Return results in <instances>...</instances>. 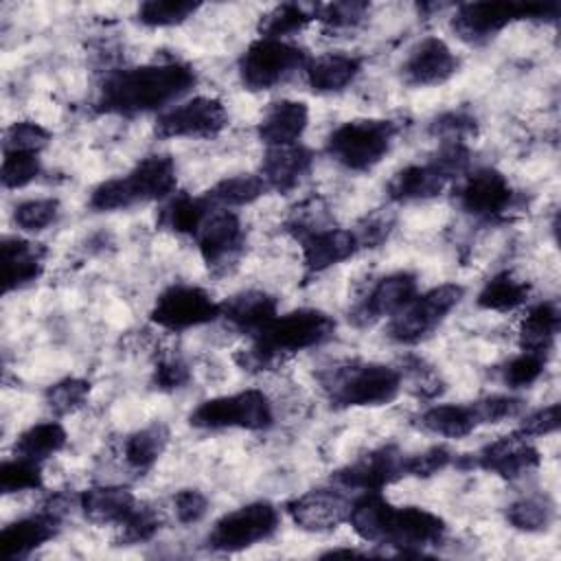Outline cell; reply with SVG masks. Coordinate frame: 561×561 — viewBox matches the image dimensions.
Wrapping results in <instances>:
<instances>
[{
	"instance_id": "obj_56",
	"label": "cell",
	"mask_w": 561,
	"mask_h": 561,
	"mask_svg": "<svg viewBox=\"0 0 561 561\" xmlns=\"http://www.w3.org/2000/svg\"><path fill=\"white\" fill-rule=\"evenodd\" d=\"M557 430H559V403H550L546 408H537L528 412L526 416H522V423L517 427V432L524 434L526 438L548 436Z\"/></svg>"
},
{
	"instance_id": "obj_12",
	"label": "cell",
	"mask_w": 561,
	"mask_h": 561,
	"mask_svg": "<svg viewBox=\"0 0 561 561\" xmlns=\"http://www.w3.org/2000/svg\"><path fill=\"white\" fill-rule=\"evenodd\" d=\"M278 508L272 502L259 500L224 513L206 535V548L213 552H241L278 530Z\"/></svg>"
},
{
	"instance_id": "obj_32",
	"label": "cell",
	"mask_w": 561,
	"mask_h": 561,
	"mask_svg": "<svg viewBox=\"0 0 561 561\" xmlns=\"http://www.w3.org/2000/svg\"><path fill=\"white\" fill-rule=\"evenodd\" d=\"M215 206L206 199V195H171L167 199V204L160 208L158 215V226L175 232V234H197V230L202 228V224L206 221V217L210 215Z\"/></svg>"
},
{
	"instance_id": "obj_36",
	"label": "cell",
	"mask_w": 561,
	"mask_h": 561,
	"mask_svg": "<svg viewBox=\"0 0 561 561\" xmlns=\"http://www.w3.org/2000/svg\"><path fill=\"white\" fill-rule=\"evenodd\" d=\"M267 193V184L259 173H237L213 184L204 195L215 208H237L256 202Z\"/></svg>"
},
{
	"instance_id": "obj_1",
	"label": "cell",
	"mask_w": 561,
	"mask_h": 561,
	"mask_svg": "<svg viewBox=\"0 0 561 561\" xmlns=\"http://www.w3.org/2000/svg\"><path fill=\"white\" fill-rule=\"evenodd\" d=\"M197 81L191 64L171 59L112 70L99 88L94 107L103 114L138 116L180 101Z\"/></svg>"
},
{
	"instance_id": "obj_5",
	"label": "cell",
	"mask_w": 561,
	"mask_h": 561,
	"mask_svg": "<svg viewBox=\"0 0 561 561\" xmlns=\"http://www.w3.org/2000/svg\"><path fill=\"white\" fill-rule=\"evenodd\" d=\"M331 408H379L392 403L403 379L399 368L379 362H344L318 375Z\"/></svg>"
},
{
	"instance_id": "obj_13",
	"label": "cell",
	"mask_w": 561,
	"mask_h": 561,
	"mask_svg": "<svg viewBox=\"0 0 561 561\" xmlns=\"http://www.w3.org/2000/svg\"><path fill=\"white\" fill-rule=\"evenodd\" d=\"M456 197L458 206L478 221H502L517 204L513 184L493 167L469 169L460 178Z\"/></svg>"
},
{
	"instance_id": "obj_4",
	"label": "cell",
	"mask_w": 561,
	"mask_h": 561,
	"mask_svg": "<svg viewBox=\"0 0 561 561\" xmlns=\"http://www.w3.org/2000/svg\"><path fill=\"white\" fill-rule=\"evenodd\" d=\"M175 162L167 153H151L138 160L125 175L103 180L90 193V208L96 213L125 210L138 204L164 202L175 193Z\"/></svg>"
},
{
	"instance_id": "obj_24",
	"label": "cell",
	"mask_w": 561,
	"mask_h": 561,
	"mask_svg": "<svg viewBox=\"0 0 561 561\" xmlns=\"http://www.w3.org/2000/svg\"><path fill=\"white\" fill-rule=\"evenodd\" d=\"M59 526H61V519L53 517L42 508L33 515H26L7 524L0 533L2 559L7 561L26 559L31 552H35L46 541H50L59 533Z\"/></svg>"
},
{
	"instance_id": "obj_19",
	"label": "cell",
	"mask_w": 561,
	"mask_h": 561,
	"mask_svg": "<svg viewBox=\"0 0 561 561\" xmlns=\"http://www.w3.org/2000/svg\"><path fill=\"white\" fill-rule=\"evenodd\" d=\"M285 511L300 530L331 533L348 519L351 500L333 486H320L291 497Z\"/></svg>"
},
{
	"instance_id": "obj_8",
	"label": "cell",
	"mask_w": 561,
	"mask_h": 561,
	"mask_svg": "<svg viewBox=\"0 0 561 561\" xmlns=\"http://www.w3.org/2000/svg\"><path fill=\"white\" fill-rule=\"evenodd\" d=\"M559 2H467L451 18V31L469 46H480L519 20L554 22Z\"/></svg>"
},
{
	"instance_id": "obj_34",
	"label": "cell",
	"mask_w": 561,
	"mask_h": 561,
	"mask_svg": "<svg viewBox=\"0 0 561 561\" xmlns=\"http://www.w3.org/2000/svg\"><path fill=\"white\" fill-rule=\"evenodd\" d=\"M530 291H533V287L528 280H524L506 270V272L491 276L482 285V289L478 291L476 305L484 311L506 313V311L522 307L530 298Z\"/></svg>"
},
{
	"instance_id": "obj_6",
	"label": "cell",
	"mask_w": 561,
	"mask_h": 561,
	"mask_svg": "<svg viewBox=\"0 0 561 561\" xmlns=\"http://www.w3.org/2000/svg\"><path fill=\"white\" fill-rule=\"evenodd\" d=\"M471 167V151L462 142H440L427 162H414L399 169L386 186L394 204L425 202L440 195L449 182L460 180Z\"/></svg>"
},
{
	"instance_id": "obj_16",
	"label": "cell",
	"mask_w": 561,
	"mask_h": 561,
	"mask_svg": "<svg viewBox=\"0 0 561 561\" xmlns=\"http://www.w3.org/2000/svg\"><path fill=\"white\" fill-rule=\"evenodd\" d=\"M403 462L405 454L397 445H381L335 469L331 482L351 491L381 493L386 486L405 478Z\"/></svg>"
},
{
	"instance_id": "obj_29",
	"label": "cell",
	"mask_w": 561,
	"mask_h": 561,
	"mask_svg": "<svg viewBox=\"0 0 561 561\" xmlns=\"http://www.w3.org/2000/svg\"><path fill=\"white\" fill-rule=\"evenodd\" d=\"M77 504L88 522L96 526H118L134 511L138 500L125 486H90L79 493Z\"/></svg>"
},
{
	"instance_id": "obj_21",
	"label": "cell",
	"mask_w": 561,
	"mask_h": 561,
	"mask_svg": "<svg viewBox=\"0 0 561 561\" xmlns=\"http://www.w3.org/2000/svg\"><path fill=\"white\" fill-rule=\"evenodd\" d=\"M460 68V59L440 37L416 42L401 64V79L412 88H436L447 83Z\"/></svg>"
},
{
	"instance_id": "obj_45",
	"label": "cell",
	"mask_w": 561,
	"mask_h": 561,
	"mask_svg": "<svg viewBox=\"0 0 561 561\" xmlns=\"http://www.w3.org/2000/svg\"><path fill=\"white\" fill-rule=\"evenodd\" d=\"M2 167H0V180L2 186L13 191L31 184L42 173V160L39 153L28 151H2Z\"/></svg>"
},
{
	"instance_id": "obj_33",
	"label": "cell",
	"mask_w": 561,
	"mask_h": 561,
	"mask_svg": "<svg viewBox=\"0 0 561 561\" xmlns=\"http://www.w3.org/2000/svg\"><path fill=\"white\" fill-rule=\"evenodd\" d=\"M171 432L164 423H149L136 432H131L123 443V458L134 471H149L169 445Z\"/></svg>"
},
{
	"instance_id": "obj_14",
	"label": "cell",
	"mask_w": 561,
	"mask_h": 561,
	"mask_svg": "<svg viewBox=\"0 0 561 561\" xmlns=\"http://www.w3.org/2000/svg\"><path fill=\"white\" fill-rule=\"evenodd\" d=\"M149 318L160 329L180 333L215 322L219 318V302L204 287L178 283L158 294Z\"/></svg>"
},
{
	"instance_id": "obj_43",
	"label": "cell",
	"mask_w": 561,
	"mask_h": 561,
	"mask_svg": "<svg viewBox=\"0 0 561 561\" xmlns=\"http://www.w3.org/2000/svg\"><path fill=\"white\" fill-rule=\"evenodd\" d=\"M550 355L537 351H522L519 355L511 357L502 368L500 377L502 383L508 388H530L546 370Z\"/></svg>"
},
{
	"instance_id": "obj_39",
	"label": "cell",
	"mask_w": 561,
	"mask_h": 561,
	"mask_svg": "<svg viewBox=\"0 0 561 561\" xmlns=\"http://www.w3.org/2000/svg\"><path fill=\"white\" fill-rule=\"evenodd\" d=\"M164 524L162 511L147 502H138L134 511L118 524L116 546H138L151 541Z\"/></svg>"
},
{
	"instance_id": "obj_55",
	"label": "cell",
	"mask_w": 561,
	"mask_h": 561,
	"mask_svg": "<svg viewBox=\"0 0 561 561\" xmlns=\"http://www.w3.org/2000/svg\"><path fill=\"white\" fill-rule=\"evenodd\" d=\"M173 511L180 524H197L208 513V497L197 489H180L173 495Z\"/></svg>"
},
{
	"instance_id": "obj_15",
	"label": "cell",
	"mask_w": 561,
	"mask_h": 561,
	"mask_svg": "<svg viewBox=\"0 0 561 561\" xmlns=\"http://www.w3.org/2000/svg\"><path fill=\"white\" fill-rule=\"evenodd\" d=\"M228 125L226 105L215 96H193L164 110L153 125L162 140L171 138H215Z\"/></svg>"
},
{
	"instance_id": "obj_22",
	"label": "cell",
	"mask_w": 561,
	"mask_h": 561,
	"mask_svg": "<svg viewBox=\"0 0 561 561\" xmlns=\"http://www.w3.org/2000/svg\"><path fill=\"white\" fill-rule=\"evenodd\" d=\"M313 167V151L300 142L283 145V147H267L259 175L267 184V191L276 193H291L298 184L309 175Z\"/></svg>"
},
{
	"instance_id": "obj_53",
	"label": "cell",
	"mask_w": 561,
	"mask_h": 561,
	"mask_svg": "<svg viewBox=\"0 0 561 561\" xmlns=\"http://www.w3.org/2000/svg\"><path fill=\"white\" fill-rule=\"evenodd\" d=\"M324 206L320 199H307L300 206H296L291 210V215L285 221V228L300 241L305 237H309L311 232H318L322 228H327V219H324Z\"/></svg>"
},
{
	"instance_id": "obj_54",
	"label": "cell",
	"mask_w": 561,
	"mask_h": 561,
	"mask_svg": "<svg viewBox=\"0 0 561 561\" xmlns=\"http://www.w3.org/2000/svg\"><path fill=\"white\" fill-rule=\"evenodd\" d=\"M191 381V368L188 364L178 357V355H169L162 357L151 375V386L160 392H175L182 390L186 383Z\"/></svg>"
},
{
	"instance_id": "obj_17",
	"label": "cell",
	"mask_w": 561,
	"mask_h": 561,
	"mask_svg": "<svg viewBox=\"0 0 561 561\" xmlns=\"http://www.w3.org/2000/svg\"><path fill=\"white\" fill-rule=\"evenodd\" d=\"M195 241L206 267L215 274H221L237 265L245 248V230L234 210L213 208L197 230Z\"/></svg>"
},
{
	"instance_id": "obj_9",
	"label": "cell",
	"mask_w": 561,
	"mask_h": 561,
	"mask_svg": "<svg viewBox=\"0 0 561 561\" xmlns=\"http://www.w3.org/2000/svg\"><path fill=\"white\" fill-rule=\"evenodd\" d=\"M188 425L197 430H248L265 432L274 425L272 401L263 390L248 388L202 401L188 414Z\"/></svg>"
},
{
	"instance_id": "obj_49",
	"label": "cell",
	"mask_w": 561,
	"mask_h": 561,
	"mask_svg": "<svg viewBox=\"0 0 561 561\" xmlns=\"http://www.w3.org/2000/svg\"><path fill=\"white\" fill-rule=\"evenodd\" d=\"M399 373L401 379H408L410 390L421 399H436L445 390V383L436 368L421 357H405L403 368H399Z\"/></svg>"
},
{
	"instance_id": "obj_41",
	"label": "cell",
	"mask_w": 561,
	"mask_h": 561,
	"mask_svg": "<svg viewBox=\"0 0 561 561\" xmlns=\"http://www.w3.org/2000/svg\"><path fill=\"white\" fill-rule=\"evenodd\" d=\"M92 383L83 377H64L55 383H50L44 392V403L46 408L57 414L66 416L77 410H81L90 397Z\"/></svg>"
},
{
	"instance_id": "obj_31",
	"label": "cell",
	"mask_w": 561,
	"mask_h": 561,
	"mask_svg": "<svg viewBox=\"0 0 561 561\" xmlns=\"http://www.w3.org/2000/svg\"><path fill=\"white\" fill-rule=\"evenodd\" d=\"M478 425L471 403H436L419 414V427L443 438H465Z\"/></svg>"
},
{
	"instance_id": "obj_37",
	"label": "cell",
	"mask_w": 561,
	"mask_h": 561,
	"mask_svg": "<svg viewBox=\"0 0 561 561\" xmlns=\"http://www.w3.org/2000/svg\"><path fill=\"white\" fill-rule=\"evenodd\" d=\"M318 15V4H300V2H280L272 7L259 20V37L283 39L302 31Z\"/></svg>"
},
{
	"instance_id": "obj_38",
	"label": "cell",
	"mask_w": 561,
	"mask_h": 561,
	"mask_svg": "<svg viewBox=\"0 0 561 561\" xmlns=\"http://www.w3.org/2000/svg\"><path fill=\"white\" fill-rule=\"evenodd\" d=\"M554 502L543 495H526L506 506V522L522 533H543L554 522Z\"/></svg>"
},
{
	"instance_id": "obj_50",
	"label": "cell",
	"mask_w": 561,
	"mask_h": 561,
	"mask_svg": "<svg viewBox=\"0 0 561 561\" xmlns=\"http://www.w3.org/2000/svg\"><path fill=\"white\" fill-rule=\"evenodd\" d=\"M50 142V131L33 121H15L4 129L2 151L39 153Z\"/></svg>"
},
{
	"instance_id": "obj_42",
	"label": "cell",
	"mask_w": 561,
	"mask_h": 561,
	"mask_svg": "<svg viewBox=\"0 0 561 561\" xmlns=\"http://www.w3.org/2000/svg\"><path fill=\"white\" fill-rule=\"evenodd\" d=\"M42 462L13 456L0 465V491L4 495L42 489Z\"/></svg>"
},
{
	"instance_id": "obj_28",
	"label": "cell",
	"mask_w": 561,
	"mask_h": 561,
	"mask_svg": "<svg viewBox=\"0 0 561 561\" xmlns=\"http://www.w3.org/2000/svg\"><path fill=\"white\" fill-rule=\"evenodd\" d=\"M362 72V59L348 53H324L305 66L307 85L316 94H335L346 90Z\"/></svg>"
},
{
	"instance_id": "obj_3",
	"label": "cell",
	"mask_w": 561,
	"mask_h": 561,
	"mask_svg": "<svg viewBox=\"0 0 561 561\" xmlns=\"http://www.w3.org/2000/svg\"><path fill=\"white\" fill-rule=\"evenodd\" d=\"M335 333V320L320 309H294L276 316L250 337V346L234 355V362L250 373L272 370L294 353L324 344Z\"/></svg>"
},
{
	"instance_id": "obj_26",
	"label": "cell",
	"mask_w": 561,
	"mask_h": 561,
	"mask_svg": "<svg viewBox=\"0 0 561 561\" xmlns=\"http://www.w3.org/2000/svg\"><path fill=\"white\" fill-rule=\"evenodd\" d=\"M309 125V107L302 101H274L261 116L256 134L267 147L296 145Z\"/></svg>"
},
{
	"instance_id": "obj_46",
	"label": "cell",
	"mask_w": 561,
	"mask_h": 561,
	"mask_svg": "<svg viewBox=\"0 0 561 561\" xmlns=\"http://www.w3.org/2000/svg\"><path fill=\"white\" fill-rule=\"evenodd\" d=\"M368 11H370V4L362 0L329 2V4H318L316 20H320L322 26L329 31H351L366 20Z\"/></svg>"
},
{
	"instance_id": "obj_44",
	"label": "cell",
	"mask_w": 561,
	"mask_h": 561,
	"mask_svg": "<svg viewBox=\"0 0 561 561\" xmlns=\"http://www.w3.org/2000/svg\"><path fill=\"white\" fill-rule=\"evenodd\" d=\"M61 206L55 197L24 199L13 208V224L24 232H42L59 219Z\"/></svg>"
},
{
	"instance_id": "obj_18",
	"label": "cell",
	"mask_w": 561,
	"mask_h": 561,
	"mask_svg": "<svg viewBox=\"0 0 561 561\" xmlns=\"http://www.w3.org/2000/svg\"><path fill=\"white\" fill-rule=\"evenodd\" d=\"M419 296V280L412 272H392L379 278L370 291L348 311L355 327H370L381 318H392L403 311Z\"/></svg>"
},
{
	"instance_id": "obj_40",
	"label": "cell",
	"mask_w": 561,
	"mask_h": 561,
	"mask_svg": "<svg viewBox=\"0 0 561 561\" xmlns=\"http://www.w3.org/2000/svg\"><path fill=\"white\" fill-rule=\"evenodd\" d=\"M199 9V2L191 0H147L138 7V22L149 28L178 26L193 18Z\"/></svg>"
},
{
	"instance_id": "obj_11",
	"label": "cell",
	"mask_w": 561,
	"mask_h": 561,
	"mask_svg": "<svg viewBox=\"0 0 561 561\" xmlns=\"http://www.w3.org/2000/svg\"><path fill=\"white\" fill-rule=\"evenodd\" d=\"M307 53L285 39L259 37L239 57V79L245 90L263 92L289 79L296 70H305Z\"/></svg>"
},
{
	"instance_id": "obj_2",
	"label": "cell",
	"mask_w": 561,
	"mask_h": 561,
	"mask_svg": "<svg viewBox=\"0 0 561 561\" xmlns=\"http://www.w3.org/2000/svg\"><path fill=\"white\" fill-rule=\"evenodd\" d=\"M346 522L366 543L390 546L399 554H423L447 537L443 517L421 506H394L381 493H362L351 502Z\"/></svg>"
},
{
	"instance_id": "obj_20",
	"label": "cell",
	"mask_w": 561,
	"mask_h": 561,
	"mask_svg": "<svg viewBox=\"0 0 561 561\" xmlns=\"http://www.w3.org/2000/svg\"><path fill=\"white\" fill-rule=\"evenodd\" d=\"M539 465V449L530 443V438H526L517 430L506 436H500L497 440L484 445L478 454L471 456V467H478L504 480H517L535 471Z\"/></svg>"
},
{
	"instance_id": "obj_23",
	"label": "cell",
	"mask_w": 561,
	"mask_h": 561,
	"mask_svg": "<svg viewBox=\"0 0 561 561\" xmlns=\"http://www.w3.org/2000/svg\"><path fill=\"white\" fill-rule=\"evenodd\" d=\"M278 316L276 298L263 289H243L219 302V318L248 337L256 335Z\"/></svg>"
},
{
	"instance_id": "obj_52",
	"label": "cell",
	"mask_w": 561,
	"mask_h": 561,
	"mask_svg": "<svg viewBox=\"0 0 561 561\" xmlns=\"http://www.w3.org/2000/svg\"><path fill=\"white\" fill-rule=\"evenodd\" d=\"M454 462V454L445 445H432L419 454H405V478H432Z\"/></svg>"
},
{
	"instance_id": "obj_27",
	"label": "cell",
	"mask_w": 561,
	"mask_h": 561,
	"mask_svg": "<svg viewBox=\"0 0 561 561\" xmlns=\"http://www.w3.org/2000/svg\"><path fill=\"white\" fill-rule=\"evenodd\" d=\"M0 254L4 267V291L26 287L44 272L46 248L42 243L22 237H4L0 243Z\"/></svg>"
},
{
	"instance_id": "obj_25",
	"label": "cell",
	"mask_w": 561,
	"mask_h": 561,
	"mask_svg": "<svg viewBox=\"0 0 561 561\" xmlns=\"http://www.w3.org/2000/svg\"><path fill=\"white\" fill-rule=\"evenodd\" d=\"M300 248L307 274H320L333 265H340L355 256L359 250L353 230L331 226L300 239Z\"/></svg>"
},
{
	"instance_id": "obj_7",
	"label": "cell",
	"mask_w": 561,
	"mask_h": 561,
	"mask_svg": "<svg viewBox=\"0 0 561 561\" xmlns=\"http://www.w3.org/2000/svg\"><path fill=\"white\" fill-rule=\"evenodd\" d=\"M397 134L399 127L390 118H353L327 136L324 151L342 169L366 173L390 153Z\"/></svg>"
},
{
	"instance_id": "obj_10",
	"label": "cell",
	"mask_w": 561,
	"mask_h": 561,
	"mask_svg": "<svg viewBox=\"0 0 561 561\" xmlns=\"http://www.w3.org/2000/svg\"><path fill=\"white\" fill-rule=\"evenodd\" d=\"M462 296L465 287L456 283H443L419 294L403 311L392 316L388 337L401 346H414L427 340L460 305Z\"/></svg>"
},
{
	"instance_id": "obj_51",
	"label": "cell",
	"mask_w": 561,
	"mask_h": 561,
	"mask_svg": "<svg viewBox=\"0 0 561 561\" xmlns=\"http://www.w3.org/2000/svg\"><path fill=\"white\" fill-rule=\"evenodd\" d=\"M480 425H495L508 419H517L524 412V401L513 394H486L471 401Z\"/></svg>"
},
{
	"instance_id": "obj_30",
	"label": "cell",
	"mask_w": 561,
	"mask_h": 561,
	"mask_svg": "<svg viewBox=\"0 0 561 561\" xmlns=\"http://www.w3.org/2000/svg\"><path fill=\"white\" fill-rule=\"evenodd\" d=\"M561 327V313L554 300L537 302L528 309L519 324V346L522 351H537V353H552L554 337Z\"/></svg>"
},
{
	"instance_id": "obj_35",
	"label": "cell",
	"mask_w": 561,
	"mask_h": 561,
	"mask_svg": "<svg viewBox=\"0 0 561 561\" xmlns=\"http://www.w3.org/2000/svg\"><path fill=\"white\" fill-rule=\"evenodd\" d=\"M68 443V434L59 421H42L26 427L13 443V456H22L35 462L53 458Z\"/></svg>"
},
{
	"instance_id": "obj_47",
	"label": "cell",
	"mask_w": 561,
	"mask_h": 561,
	"mask_svg": "<svg viewBox=\"0 0 561 561\" xmlns=\"http://www.w3.org/2000/svg\"><path fill=\"white\" fill-rule=\"evenodd\" d=\"M478 131V121L476 116L460 107V110H449L438 114L432 123H430V134L440 138V142L454 140V142H467V138L476 136Z\"/></svg>"
},
{
	"instance_id": "obj_48",
	"label": "cell",
	"mask_w": 561,
	"mask_h": 561,
	"mask_svg": "<svg viewBox=\"0 0 561 561\" xmlns=\"http://www.w3.org/2000/svg\"><path fill=\"white\" fill-rule=\"evenodd\" d=\"M394 224H397V215L388 208H377V210H370L368 215H364L357 221V226L353 228L359 250L379 248L392 234Z\"/></svg>"
}]
</instances>
